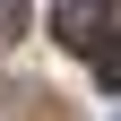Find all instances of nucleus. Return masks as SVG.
I'll use <instances>...</instances> for the list:
<instances>
[{
  "instance_id": "obj_1",
  "label": "nucleus",
  "mask_w": 121,
  "mask_h": 121,
  "mask_svg": "<svg viewBox=\"0 0 121 121\" xmlns=\"http://www.w3.org/2000/svg\"><path fill=\"white\" fill-rule=\"evenodd\" d=\"M52 35L69 52H104L112 43V0H52Z\"/></svg>"
},
{
  "instance_id": "obj_2",
  "label": "nucleus",
  "mask_w": 121,
  "mask_h": 121,
  "mask_svg": "<svg viewBox=\"0 0 121 121\" xmlns=\"http://www.w3.org/2000/svg\"><path fill=\"white\" fill-rule=\"evenodd\" d=\"M95 78H104V95H121V35H112V43L95 52Z\"/></svg>"
},
{
  "instance_id": "obj_3",
  "label": "nucleus",
  "mask_w": 121,
  "mask_h": 121,
  "mask_svg": "<svg viewBox=\"0 0 121 121\" xmlns=\"http://www.w3.org/2000/svg\"><path fill=\"white\" fill-rule=\"evenodd\" d=\"M9 35H26V0H0V43Z\"/></svg>"
}]
</instances>
